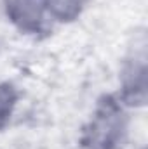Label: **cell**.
Instances as JSON below:
<instances>
[{
    "label": "cell",
    "mask_w": 148,
    "mask_h": 149,
    "mask_svg": "<svg viewBox=\"0 0 148 149\" xmlns=\"http://www.w3.org/2000/svg\"><path fill=\"white\" fill-rule=\"evenodd\" d=\"M9 16L23 26H33L42 17L45 0H5Z\"/></svg>",
    "instance_id": "cell-1"
},
{
    "label": "cell",
    "mask_w": 148,
    "mask_h": 149,
    "mask_svg": "<svg viewBox=\"0 0 148 149\" xmlns=\"http://www.w3.org/2000/svg\"><path fill=\"white\" fill-rule=\"evenodd\" d=\"M52 10L61 19H70L80 10V0H52Z\"/></svg>",
    "instance_id": "cell-2"
},
{
    "label": "cell",
    "mask_w": 148,
    "mask_h": 149,
    "mask_svg": "<svg viewBox=\"0 0 148 149\" xmlns=\"http://www.w3.org/2000/svg\"><path fill=\"white\" fill-rule=\"evenodd\" d=\"M14 102V95L12 90L9 87H0V125L5 121V118L9 116L11 108Z\"/></svg>",
    "instance_id": "cell-3"
}]
</instances>
